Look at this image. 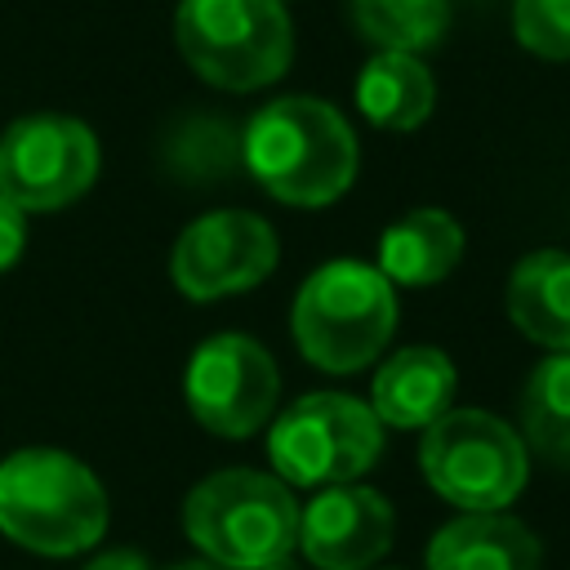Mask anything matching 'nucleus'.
Here are the masks:
<instances>
[{
    "label": "nucleus",
    "instance_id": "obj_19",
    "mask_svg": "<svg viewBox=\"0 0 570 570\" xmlns=\"http://www.w3.org/2000/svg\"><path fill=\"white\" fill-rule=\"evenodd\" d=\"M165 156H169V165H174L183 178L209 183V178L227 174V165H236V138L227 134L223 120L196 116V120H183V125L169 134Z\"/></svg>",
    "mask_w": 570,
    "mask_h": 570
},
{
    "label": "nucleus",
    "instance_id": "obj_2",
    "mask_svg": "<svg viewBox=\"0 0 570 570\" xmlns=\"http://www.w3.org/2000/svg\"><path fill=\"white\" fill-rule=\"evenodd\" d=\"M0 530L40 557H71L102 539L107 494L80 459L18 450L0 463Z\"/></svg>",
    "mask_w": 570,
    "mask_h": 570
},
{
    "label": "nucleus",
    "instance_id": "obj_10",
    "mask_svg": "<svg viewBox=\"0 0 570 570\" xmlns=\"http://www.w3.org/2000/svg\"><path fill=\"white\" fill-rule=\"evenodd\" d=\"M276 267V232L245 209H214L196 218L174 245V285L196 298H223L258 285Z\"/></svg>",
    "mask_w": 570,
    "mask_h": 570
},
{
    "label": "nucleus",
    "instance_id": "obj_4",
    "mask_svg": "<svg viewBox=\"0 0 570 570\" xmlns=\"http://www.w3.org/2000/svg\"><path fill=\"white\" fill-rule=\"evenodd\" d=\"M294 343L298 352L330 370L352 374L370 365L396 325V298L392 281L370 263H325L307 276V285L294 298Z\"/></svg>",
    "mask_w": 570,
    "mask_h": 570
},
{
    "label": "nucleus",
    "instance_id": "obj_20",
    "mask_svg": "<svg viewBox=\"0 0 570 570\" xmlns=\"http://www.w3.org/2000/svg\"><path fill=\"white\" fill-rule=\"evenodd\" d=\"M517 40L539 58H570V0H517L512 9Z\"/></svg>",
    "mask_w": 570,
    "mask_h": 570
},
{
    "label": "nucleus",
    "instance_id": "obj_17",
    "mask_svg": "<svg viewBox=\"0 0 570 570\" xmlns=\"http://www.w3.org/2000/svg\"><path fill=\"white\" fill-rule=\"evenodd\" d=\"M521 423H525L530 445L548 463L570 468V352L548 356L530 374L525 396H521Z\"/></svg>",
    "mask_w": 570,
    "mask_h": 570
},
{
    "label": "nucleus",
    "instance_id": "obj_14",
    "mask_svg": "<svg viewBox=\"0 0 570 570\" xmlns=\"http://www.w3.org/2000/svg\"><path fill=\"white\" fill-rule=\"evenodd\" d=\"M508 316L512 325L557 352H570V254L534 249L508 276Z\"/></svg>",
    "mask_w": 570,
    "mask_h": 570
},
{
    "label": "nucleus",
    "instance_id": "obj_11",
    "mask_svg": "<svg viewBox=\"0 0 570 570\" xmlns=\"http://www.w3.org/2000/svg\"><path fill=\"white\" fill-rule=\"evenodd\" d=\"M392 543V508L379 490L330 485L298 512V548L316 570H365Z\"/></svg>",
    "mask_w": 570,
    "mask_h": 570
},
{
    "label": "nucleus",
    "instance_id": "obj_13",
    "mask_svg": "<svg viewBox=\"0 0 570 570\" xmlns=\"http://www.w3.org/2000/svg\"><path fill=\"white\" fill-rule=\"evenodd\" d=\"M428 570H539V543L517 517L468 512L436 530Z\"/></svg>",
    "mask_w": 570,
    "mask_h": 570
},
{
    "label": "nucleus",
    "instance_id": "obj_9",
    "mask_svg": "<svg viewBox=\"0 0 570 570\" xmlns=\"http://www.w3.org/2000/svg\"><path fill=\"white\" fill-rule=\"evenodd\" d=\"M187 410L214 436H249L276 405V365L245 334H218L187 365Z\"/></svg>",
    "mask_w": 570,
    "mask_h": 570
},
{
    "label": "nucleus",
    "instance_id": "obj_1",
    "mask_svg": "<svg viewBox=\"0 0 570 570\" xmlns=\"http://www.w3.org/2000/svg\"><path fill=\"white\" fill-rule=\"evenodd\" d=\"M245 169L285 205H330L356 178V138L321 98L267 102L240 138Z\"/></svg>",
    "mask_w": 570,
    "mask_h": 570
},
{
    "label": "nucleus",
    "instance_id": "obj_16",
    "mask_svg": "<svg viewBox=\"0 0 570 570\" xmlns=\"http://www.w3.org/2000/svg\"><path fill=\"white\" fill-rule=\"evenodd\" d=\"M356 107L379 129H414L432 111V76L414 53H379L361 67Z\"/></svg>",
    "mask_w": 570,
    "mask_h": 570
},
{
    "label": "nucleus",
    "instance_id": "obj_21",
    "mask_svg": "<svg viewBox=\"0 0 570 570\" xmlns=\"http://www.w3.org/2000/svg\"><path fill=\"white\" fill-rule=\"evenodd\" d=\"M22 240H27V223H22V209L13 200L0 196V272L18 263L22 254Z\"/></svg>",
    "mask_w": 570,
    "mask_h": 570
},
{
    "label": "nucleus",
    "instance_id": "obj_6",
    "mask_svg": "<svg viewBox=\"0 0 570 570\" xmlns=\"http://www.w3.org/2000/svg\"><path fill=\"white\" fill-rule=\"evenodd\" d=\"M419 463L428 485L468 512H499L525 485L521 436L481 410H445L436 423H428Z\"/></svg>",
    "mask_w": 570,
    "mask_h": 570
},
{
    "label": "nucleus",
    "instance_id": "obj_15",
    "mask_svg": "<svg viewBox=\"0 0 570 570\" xmlns=\"http://www.w3.org/2000/svg\"><path fill=\"white\" fill-rule=\"evenodd\" d=\"M463 254V227L445 209H410L379 240V272L392 285H432L454 272Z\"/></svg>",
    "mask_w": 570,
    "mask_h": 570
},
{
    "label": "nucleus",
    "instance_id": "obj_23",
    "mask_svg": "<svg viewBox=\"0 0 570 570\" xmlns=\"http://www.w3.org/2000/svg\"><path fill=\"white\" fill-rule=\"evenodd\" d=\"M169 570H227V566H218V561H178V566H169Z\"/></svg>",
    "mask_w": 570,
    "mask_h": 570
},
{
    "label": "nucleus",
    "instance_id": "obj_7",
    "mask_svg": "<svg viewBox=\"0 0 570 570\" xmlns=\"http://www.w3.org/2000/svg\"><path fill=\"white\" fill-rule=\"evenodd\" d=\"M383 450L379 414L343 392H312L294 401L267 436L276 472L294 485H343L361 476Z\"/></svg>",
    "mask_w": 570,
    "mask_h": 570
},
{
    "label": "nucleus",
    "instance_id": "obj_3",
    "mask_svg": "<svg viewBox=\"0 0 570 570\" xmlns=\"http://www.w3.org/2000/svg\"><path fill=\"white\" fill-rule=\"evenodd\" d=\"M183 525L209 561L227 570H267L298 543V503L285 481L227 468L187 494Z\"/></svg>",
    "mask_w": 570,
    "mask_h": 570
},
{
    "label": "nucleus",
    "instance_id": "obj_8",
    "mask_svg": "<svg viewBox=\"0 0 570 570\" xmlns=\"http://www.w3.org/2000/svg\"><path fill=\"white\" fill-rule=\"evenodd\" d=\"M98 138L71 116H27L0 134V196L27 209H62L89 191Z\"/></svg>",
    "mask_w": 570,
    "mask_h": 570
},
{
    "label": "nucleus",
    "instance_id": "obj_22",
    "mask_svg": "<svg viewBox=\"0 0 570 570\" xmlns=\"http://www.w3.org/2000/svg\"><path fill=\"white\" fill-rule=\"evenodd\" d=\"M85 570H151V566H147L138 552H125V548H120V552H102V557H94Z\"/></svg>",
    "mask_w": 570,
    "mask_h": 570
},
{
    "label": "nucleus",
    "instance_id": "obj_12",
    "mask_svg": "<svg viewBox=\"0 0 570 570\" xmlns=\"http://www.w3.org/2000/svg\"><path fill=\"white\" fill-rule=\"evenodd\" d=\"M454 365L436 347H405L374 374V414L392 428H428L450 410Z\"/></svg>",
    "mask_w": 570,
    "mask_h": 570
},
{
    "label": "nucleus",
    "instance_id": "obj_18",
    "mask_svg": "<svg viewBox=\"0 0 570 570\" xmlns=\"http://www.w3.org/2000/svg\"><path fill=\"white\" fill-rule=\"evenodd\" d=\"M352 18L383 53H419L445 31V0H352Z\"/></svg>",
    "mask_w": 570,
    "mask_h": 570
},
{
    "label": "nucleus",
    "instance_id": "obj_5",
    "mask_svg": "<svg viewBox=\"0 0 570 570\" xmlns=\"http://www.w3.org/2000/svg\"><path fill=\"white\" fill-rule=\"evenodd\" d=\"M174 36L187 67L232 94L281 80L294 53L281 0H183Z\"/></svg>",
    "mask_w": 570,
    "mask_h": 570
}]
</instances>
